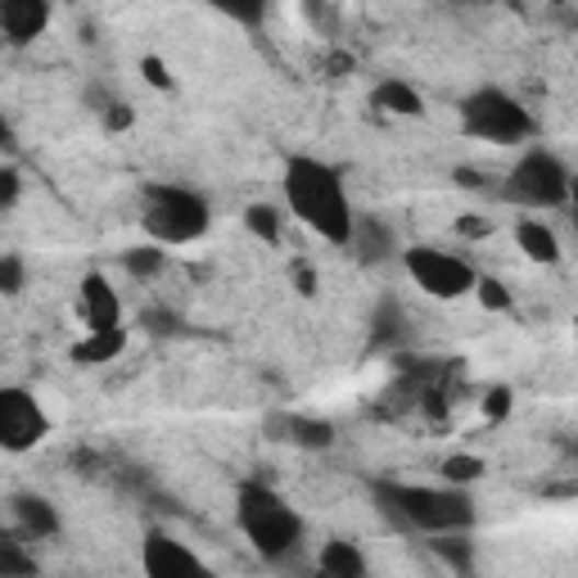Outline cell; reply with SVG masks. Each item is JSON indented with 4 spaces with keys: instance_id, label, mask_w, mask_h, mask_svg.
<instances>
[{
    "instance_id": "cell-32",
    "label": "cell",
    "mask_w": 578,
    "mask_h": 578,
    "mask_svg": "<svg viewBox=\"0 0 578 578\" xmlns=\"http://www.w3.org/2000/svg\"><path fill=\"white\" fill-rule=\"evenodd\" d=\"M456 230H461V236H488V222H479V217H461Z\"/></svg>"
},
{
    "instance_id": "cell-2",
    "label": "cell",
    "mask_w": 578,
    "mask_h": 578,
    "mask_svg": "<svg viewBox=\"0 0 578 578\" xmlns=\"http://www.w3.org/2000/svg\"><path fill=\"white\" fill-rule=\"evenodd\" d=\"M375 502L379 511L398 520L403 529L416 533H461V529H475V502L456 488H416V484H389L379 479L375 484Z\"/></svg>"
},
{
    "instance_id": "cell-9",
    "label": "cell",
    "mask_w": 578,
    "mask_h": 578,
    "mask_svg": "<svg viewBox=\"0 0 578 578\" xmlns=\"http://www.w3.org/2000/svg\"><path fill=\"white\" fill-rule=\"evenodd\" d=\"M145 578H213V574L177 537H168L163 529H149L145 533Z\"/></svg>"
},
{
    "instance_id": "cell-19",
    "label": "cell",
    "mask_w": 578,
    "mask_h": 578,
    "mask_svg": "<svg viewBox=\"0 0 578 578\" xmlns=\"http://www.w3.org/2000/svg\"><path fill=\"white\" fill-rule=\"evenodd\" d=\"M430 547L456 569V578H475V547H471V537H461V533H434Z\"/></svg>"
},
{
    "instance_id": "cell-6",
    "label": "cell",
    "mask_w": 578,
    "mask_h": 578,
    "mask_svg": "<svg viewBox=\"0 0 578 578\" xmlns=\"http://www.w3.org/2000/svg\"><path fill=\"white\" fill-rule=\"evenodd\" d=\"M569 181L574 177L565 172V163L556 159V154L529 149L524 159L511 168L502 195L511 204H529V208H560V204H569Z\"/></svg>"
},
{
    "instance_id": "cell-17",
    "label": "cell",
    "mask_w": 578,
    "mask_h": 578,
    "mask_svg": "<svg viewBox=\"0 0 578 578\" xmlns=\"http://www.w3.org/2000/svg\"><path fill=\"white\" fill-rule=\"evenodd\" d=\"M371 104L379 109V113H394V118H420L426 113V100H420V91L416 87H407V82H379L375 91H371Z\"/></svg>"
},
{
    "instance_id": "cell-30",
    "label": "cell",
    "mask_w": 578,
    "mask_h": 578,
    "mask_svg": "<svg viewBox=\"0 0 578 578\" xmlns=\"http://www.w3.org/2000/svg\"><path fill=\"white\" fill-rule=\"evenodd\" d=\"M140 326H145L149 335H177V330H181V321L168 317V313H140Z\"/></svg>"
},
{
    "instance_id": "cell-7",
    "label": "cell",
    "mask_w": 578,
    "mask_h": 578,
    "mask_svg": "<svg viewBox=\"0 0 578 578\" xmlns=\"http://www.w3.org/2000/svg\"><path fill=\"white\" fill-rule=\"evenodd\" d=\"M403 267H407V276H411L420 290L434 294V298H443V303L466 298V294H475V285H479V272H475L466 258L443 253V249H426V245L407 249V253H403Z\"/></svg>"
},
{
    "instance_id": "cell-14",
    "label": "cell",
    "mask_w": 578,
    "mask_h": 578,
    "mask_svg": "<svg viewBox=\"0 0 578 578\" xmlns=\"http://www.w3.org/2000/svg\"><path fill=\"white\" fill-rule=\"evenodd\" d=\"M353 249H358V258H362L366 267H375V262H384V258L398 249V240H394L389 222H379V217H358V226H353Z\"/></svg>"
},
{
    "instance_id": "cell-29",
    "label": "cell",
    "mask_w": 578,
    "mask_h": 578,
    "mask_svg": "<svg viewBox=\"0 0 578 578\" xmlns=\"http://www.w3.org/2000/svg\"><path fill=\"white\" fill-rule=\"evenodd\" d=\"M19 185H23V181H19V168H5V172H0V208H5V213L19 204Z\"/></svg>"
},
{
    "instance_id": "cell-27",
    "label": "cell",
    "mask_w": 578,
    "mask_h": 578,
    "mask_svg": "<svg viewBox=\"0 0 578 578\" xmlns=\"http://www.w3.org/2000/svg\"><path fill=\"white\" fill-rule=\"evenodd\" d=\"M511 407H515V398H511V389H502V384L484 394V416H488V420H507Z\"/></svg>"
},
{
    "instance_id": "cell-15",
    "label": "cell",
    "mask_w": 578,
    "mask_h": 578,
    "mask_svg": "<svg viewBox=\"0 0 578 578\" xmlns=\"http://www.w3.org/2000/svg\"><path fill=\"white\" fill-rule=\"evenodd\" d=\"M276 439L294 443V447H307V452H326L335 443V430H330V420H313V416H281L276 420Z\"/></svg>"
},
{
    "instance_id": "cell-28",
    "label": "cell",
    "mask_w": 578,
    "mask_h": 578,
    "mask_svg": "<svg viewBox=\"0 0 578 578\" xmlns=\"http://www.w3.org/2000/svg\"><path fill=\"white\" fill-rule=\"evenodd\" d=\"M136 123V113H132V104H123V100H113L109 109H104V127L109 132H127Z\"/></svg>"
},
{
    "instance_id": "cell-25",
    "label": "cell",
    "mask_w": 578,
    "mask_h": 578,
    "mask_svg": "<svg viewBox=\"0 0 578 578\" xmlns=\"http://www.w3.org/2000/svg\"><path fill=\"white\" fill-rule=\"evenodd\" d=\"M23 290V258L19 253H5L0 258V294H19Z\"/></svg>"
},
{
    "instance_id": "cell-20",
    "label": "cell",
    "mask_w": 578,
    "mask_h": 578,
    "mask_svg": "<svg viewBox=\"0 0 578 578\" xmlns=\"http://www.w3.org/2000/svg\"><path fill=\"white\" fill-rule=\"evenodd\" d=\"M245 226L253 230L262 245H281V213L272 204H249L245 208Z\"/></svg>"
},
{
    "instance_id": "cell-26",
    "label": "cell",
    "mask_w": 578,
    "mask_h": 578,
    "mask_svg": "<svg viewBox=\"0 0 578 578\" xmlns=\"http://www.w3.org/2000/svg\"><path fill=\"white\" fill-rule=\"evenodd\" d=\"M140 72H145V82H149L154 91H172V72H168V64H163L159 55H145V59H140Z\"/></svg>"
},
{
    "instance_id": "cell-24",
    "label": "cell",
    "mask_w": 578,
    "mask_h": 578,
    "mask_svg": "<svg viewBox=\"0 0 578 578\" xmlns=\"http://www.w3.org/2000/svg\"><path fill=\"white\" fill-rule=\"evenodd\" d=\"M475 298L488 307V313H507V307H511V290H507L502 281H492V276H479Z\"/></svg>"
},
{
    "instance_id": "cell-16",
    "label": "cell",
    "mask_w": 578,
    "mask_h": 578,
    "mask_svg": "<svg viewBox=\"0 0 578 578\" xmlns=\"http://www.w3.org/2000/svg\"><path fill=\"white\" fill-rule=\"evenodd\" d=\"M127 349V330L118 326V330H91L82 343H72V362L77 366H104V362H113Z\"/></svg>"
},
{
    "instance_id": "cell-31",
    "label": "cell",
    "mask_w": 578,
    "mask_h": 578,
    "mask_svg": "<svg viewBox=\"0 0 578 578\" xmlns=\"http://www.w3.org/2000/svg\"><path fill=\"white\" fill-rule=\"evenodd\" d=\"M452 177H456L461 190H484V172H479V168H456Z\"/></svg>"
},
{
    "instance_id": "cell-3",
    "label": "cell",
    "mask_w": 578,
    "mask_h": 578,
    "mask_svg": "<svg viewBox=\"0 0 578 578\" xmlns=\"http://www.w3.org/2000/svg\"><path fill=\"white\" fill-rule=\"evenodd\" d=\"M236 515H240V529L253 543V552L267 556V560H285L303 543V515L294 507H285L281 497L272 488H262V484H245L240 488Z\"/></svg>"
},
{
    "instance_id": "cell-22",
    "label": "cell",
    "mask_w": 578,
    "mask_h": 578,
    "mask_svg": "<svg viewBox=\"0 0 578 578\" xmlns=\"http://www.w3.org/2000/svg\"><path fill=\"white\" fill-rule=\"evenodd\" d=\"M443 479L447 484H479L484 479V456H471V452H461V456H447L443 461Z\"/></svg>"
},
{
    "instance_id": "cell-33",
    "label": "cell",
    "mask_w": 578,
    "mask_h": 578,
    "mask_svg": "<svg viewBox=\"0 0 578 578\" xmlns=\"http://www.w3.org/2000/svg\"><path fill=\"white\" fill-rule=\"evenodd\" d=\"M294 276H298V294H313L317 290V281H313V272H307V267H298Z\"/></svg>"
},
{
    "instance_id": "cell-1",
    "label": "cell",
    "mask_w": 578,
    "mask_h": 578,
    "mask_svg": "<svg viewBox=\"0 0 578 578\" xmlns=\"http://www.w3.org/2000/svg\"><path fill=\"white\" fill-rule=\"evenodd\" d=\"M285 200L294 208V217L317 230L330 245H353V226L358 213L349 204V190H343L339 172L317 163V159H290L285 168Z\"/></svg>"
},
{
    "instance_id": "cell-11",
    "label": "cell",
    "mask_w": 578,
    "mask_h": 578,
    "mask_svg": "<svg viewBox=\"0 0 578 578\" xmlns=\"http://www.w3.org/2000/svg\"><path fill=\"white\" fill-rule=\"evenodd\" d=\"M82 321L91 330H118L123 326V303H118V294H113V285L100 272H91L82 281Z\"/></svg>"
},
{
    "instance_id": "cell-4",
    "label": "cell",
    "mask_w": 578,
    "mask_h": 578,
    "mask_svg": "<svg viewBox=\"0 0 578 578\" xmlns=\"http://www.w3.org/2000/svg\"><path fill=\"white\" fill-rule=\"evenodd\" d=\"M140 222L154 236V245H195L208 230V204L185 185H145Z\"/></svg>"
},
{
    "instance_id": "cell-12",
    "label": "cell",
    "mask_w": 578,
    "mask_h": 578,
    "mask_svg": "<svg viewBox=\"0 0 578 578\" xmlns=\"http://www.w3.org/2000/svg\"><path fill=\"white\" fill-rule=\"evenodd\" d=\"M313 578H366V556L362 547H353L349 537H335L317 556V574Z\"/></svg>"
},
{
    "instance_id": "cell-8",
    "label": "cell",
    "mask_w": 578,
    "mask_h": 578,
    "mask_svg": "<svg viewBox=\"0 0 578 578\" xmlns=\"http://www.w3.org/2000/svg\"><path fill=\"white\" fill-rule=\"evenodd\" d=\"M50 434V416L27 389H0V447L27 452Z\"/></svg>"
},
{
    "instance_id": "cell-23",
    "label": "cell",
    "mask_w": 578,
    "mask_h": 578,
    "mask_svg": "<svg viewBox=\"0 0 578 578\" xmlns=\"http://www.w3.org/2000/svg\"><path fill=\"white\" fill-rule=\"evenodd\" d=\"M123 267H127V272H132L136 281H145V276H154V272H159V267H163V249H159V245L127 249V253H123Z\"/></svg>"
},
{
    "instance_id": "cell-10",
    "label": "cell",
    "mask_w": 578,
    "mask_h": 578,
    "mask_svg": "<svg viewBox=\"0 0 578 578\" xmlns=\"http://www.w3.org/2000/svg\"><path fill=\"white\" fill-rule=\"evenodd\" d=\"M46 27H50L46 0H5V5H0V32H5L10 46H32Z\"/></svg>"
},
{
    "instance_id": "cell-18",
    "label": "cell",
    "mask_w": 578,
    "mask_h": 578,
    "mask_svg": "<svg viewBox=\"0 0 578 578\" xmlns=\"http://www.w3.org/2000/svg\"><path fill=\"white\" fill-rule=\"evenodd\" d=\"M14 520H19V529L23 533H32V537H55L59 533V515H55V507L46 502V497H14Z\"/></svg>"
},
{
    "instance_id": "cell-35",
    "label": "cell",
    "mask_w": 578,
    "mask_h": 578,
    "mask_svg": "<svg viewBox=\"0 0 578 578\" xmlns=\"http://www.w3.org/2000/svg\"><path fill=\"white\" fill-rule=\"evenodd\" d=\"M574 339H578V321H574Z\"/></svg>"
},
{
    "instance_id": "cell-5",
    "label": "cell",
    "mask_w": 578,
    "mask_h": 578,
    "mask_svg": "<svg viewBox=\"0 0 578 578\" xmlns=\"http://www.w3.org/2000/svg\"><path fill=\"white\" fill-rule=\"evenodd\" d=\"M461 132L475 140H492V145H515V140H529L537 132V123L515 95L484 87L461 100Z\"/></svg>"
},
{
    "instance_id": "cell-13",
    "label": "cell",
    "mask_w": 578,
    "mask_h": 578,
    "mask_svg": "<svg viewBox=\"0 0 578 578\" xmlns=\"http://www.w3.org/2000/svg\"><path fill=\"white\" fill-rule=\"evenodd\" d=\"M515 245H520L524 258L543 262V267H556V262H560V240H556V230H552L547 222H537V217H524V222L515 226Z\"/></svg>"
},
{
    "instance_id": "cell-34",
    "label": "cell",
    "mask_w": 578,
    "mask_h": 578,
    "mask_svg": "<svg viewBox=\"0 0 578 578\" xmlns=\"http://www.w3.org/2000/svg\"><path fill=\"white\" fill-rule=\"evenodd\" d=\"M569 208H574V217H578V177L569 181Z\"/></svg>"
},
{
    "instance_id": "cell-21",
    "label": "cell",
    "mask_w": 578,
    "mask_h": 578,
    "mask_svg": "<svg viewBox=\"0 0 578 578\" xmlns=\"http://www.w3.org/2000/svg\"><path fill=\"white\" fill-rule=\"evenodd\" d=\"M0 578H36V560L14 543V537L0 543Z\"/></svg>"
}]
</instances>
